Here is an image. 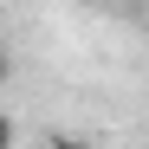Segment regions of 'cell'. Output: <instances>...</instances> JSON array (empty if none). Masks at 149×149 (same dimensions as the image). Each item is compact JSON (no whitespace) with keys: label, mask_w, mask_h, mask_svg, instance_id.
Segmentation results:
<instances>
[{"label":"cell","mask_w":149,"mask_h":149,"mask_svg":"<svg viewBox=\"0 0 149 149\" xmlns=\"http://www.w3.org/2000/svg\"><path fill=\"white\" fill-rule=\"evenodd\" d=\"M45 149H91L84 136H45Z\"/></svg>","instance_id":"cell-1"}]
</instances>
